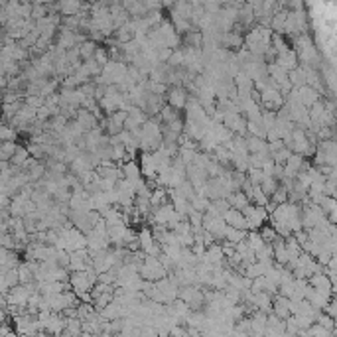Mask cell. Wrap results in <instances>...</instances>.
<instances>
[{"label":"cell","instance_id":"17","mask_svg":"<svg viewBox=\"0 0 337 337\" xmlns=\"http://www.w3.org/2000/svg\"><path fill=\"white\" fill-rule=\"evenodd\" d=\"M231 337H249L245 331H239V329H235L233 333H231Z\"/></svg>","mask_w":337,"mask_h":337},{"label":"cell","instance_id":"5","mask_svg":"<svg viewBox=\"0 0 337 337\" xmlns=\"http://www.w3.org/2000/svg\"><path fill=\"white\" fill-rule=\"evenodd\" d=\"M298 101H300V105H302V107H306V109L313 107V105L319 101L317 89H311V87H308V85L300 87V89H298Z\"/></svg>","mask_w":337,"mask_h":337},{"label":"cell","instance_id":"4","mask_svg":"<svg viewBox=\"0 0 337 337\" xmlns=\"http://www.w3.org/2000/svg\"><path fill=\"white\" fill-rule=\"evenodd\" d=\"M270 313H274L278 319H288L290 317V300L288 298H284V296H278L276 294V298L272 300V311Z\"/></svg>","mask_w":337,"mask_h":337},{"label":"cell","instance_id":"3","mask_svg":"<svg viewBox=\"0 0 337 337\" xmlns=\"http://www.w3.org/2000/svg\"><path fill=\"white\" fill-rule=\"evenodd\" d=\"M166 99H168V107H172L174 111H182V109H186V103H188L190 95H188V91L184 87H172L170 91H168Z\"/></svg>","mask_w":337,"mask_h":337},{"label":"cell","instance_id":"1","mask_svg":"<svg viewBox=\"0 0 337 337\" xmlns=\"http://www.w3.org/2000/svg\"><path fill=\"white\" fill-rule=\"evenodd\" d=\"M243 217L247 221V231H258L262 227V223L268 219V213L264 207H258V205H247L243 211Z\"/></svg>","mask_w":337,"mask_h":337},{"label":"cell","instance_id":"13","mask_svg":"<svg viewBox=\"0 0 337 337\" xmlns=\"http://www.w3.org/2000/svg\"><path fill=\"white\" fill-rule=\"evenodd\" d=\"M258 235H260V239H262L264 245H274V243L280 239L272 227H260V233H258Z\"/></svg>","mask_w":337,"mask_h":337},{"label":"cell","instance_id":"12","mask_svg":"<svg viewBox=\"0 0 337 337\" xmlns=\"http://www.w3.org/2000/svg\"><path fill=\"white\" fill-rule=\"evenodd\" d=\"M258 188H260V192L270 199V197H272V194H274V192H276V188H278V182H276L274 178H270V176H264V180L260 182V186H258Z\"/></svg>","mask_w":337,"mask_h":337},{"label":"cell","instance_id":"8","mask_svg":"<svg viewBox=\"0 0 337 337\" xmlns=\"http://www.w3.org/2000/svg\"><path fill=\"white\" fill-rule=\"evenodd\" d=\"M225 241H227V243H231V245H239V243L247 241V231L227 227V229H225Z\"/></svg>","mask_w":337,"mask_h":337},{"label":"cell","instance_id":"14","mask_svg":"<svg viewBox=\"0 0 337 337\" xmlns=\"http://www.w3.org/2000/svg\"><path fill=\"white\" fill-rule=\"evenodd\" d=\"M111 302H112V292H105V294H101L99 298H95V300L91 302V306H93L97 311H101V309L107 308Z\"/></svg>","mask_w":337,"mask_h":337},{"label":"cell","instance_id":"11","mask_svg":"<svg viewBox=\"0 0 337 337\" xmlns=\"http://www.w3.org/2000/svg\"><path fill=\"white\" fill-rule=\"evenodd\" d=\"M138 245H140V251L142 253H146L152 245H154V237H152V231L150 229H142L140 233H138Z\"/></svg>","mask_w":337,"mask_h":337},{"label":"cell","instance_id":"15","mask_svg":"<svg viewBox=\"0 0 337 337\" xmlns=\"http://www.w3.org/2000/svg\"><path fill=\"white\" fill-rule=\"evenodd\" d=\"M264 180V174L260 170H249V176H247V182L251 186H260V182Z\"/></svg>","mask_w":337,"mask_h":337},{"label":"cell","instance_id":"7","mask_svg":"<svg viewBox=\"0 0 337 337\" xmlns=\"http://www.w3.org/2000/svg\"><path fill=\"white\" fill-rule=\"evenodd\" d=\"M225 199H227L229 207H231V209H237V211H243L247 205H251L249 199H247V196H245L243 192H231Z\"/></svg>","mask_w":337,"mask_h":337},{"label":"cell","instance_id":"16","mask_svg":"<svg viewBox=\"0 0 337 337\" xmlns=\"http://www.w3.org/2000/svg\"><path fill=\"white\" fill-rule=\"evenodd\" d=\"M315 323L321 325V327L327 329V331H333V317H329V315H325V313H319L317 319H315Z\"/></svg>","mask_w":337,"mask_h":337},{"label":"cell","instance_id":"9","mask_svg":"<svg viewBox=\"0 0 337 337\" xmlns=\"http://www.w3.org/2000/svg\"><path fill=\"white\" fill-rule=\"evenodd\" d=\"M65 321H67V319H63V317H59V315H50L48 321H46V327H48L52 333L61 335V331L65 329Z\"/></svg>","mask_w":337,"mask_h":337},{"label":"cell","instance_id":"10","mask_svg":"<svg viewBox=\"0 0 337 337\" xmlns=\"http://www.w3.org/2000/svg\"><path fill=\"white\" fill-rule=\"evenodd\" d=\"M95 50H97V44L95 42H91V40H85L81 46H79V57H83L85 61H89V59H93V56H95Z\"/></svg>","mask_w":337,"mask_h":337},{"label":"cell","instance_id":"6","mask_svg":"<svg viewBox=\"0 0 337 337\" xmlns=\"http://www.w3.org/2000/svg\"><path fill=\"white\" fill-rule=\"evenodd\" d=\"M223 221H225V225H227V227H231V229L247 231V221H245L243 213H241V211H237V209H229V211L223 215ZM247 233H249V231H247Z\"/></svg>","mask_w":337,"mask_h":337},{"label":"cell","instance_id":"2","mask_svg":"<svg viewBox=\"0 0 337 337\" xmlns=\"http://www.w3.org/2000/svg\"><path fill=\"white\" fill-rule=\"evenodd\" d=\"M69 284H71L73 292H75L79 298H81L83 294H89L91 288L95 286V282H93L85 272H73L71 278H69Z\"/></svg>","mask_w":337,"mask_h":337}]
</instances>
